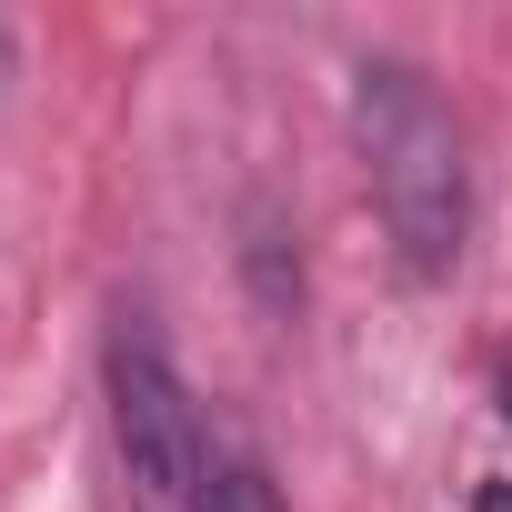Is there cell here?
I'll list each match as a JSON object with an SVG mask.
<instances>
[{"mask_svg": "<svg viewBox=\"0 0 512 512\" xmlns=\"http://www.w3.org/2000/svg\"><path fill=\"white\" fill-rule=\"evenodd\" d=\"M352 151H362V181H372V211L402 251V272L452 282L472 241V151L422 61L372 51L352 71Z\"/></svg>", "mask_w": 512, "mask_h": 512, "instance_id": "6da1fadb", "label": "cell"}, {"mask_svg": "<svg viewBox=\"0 0 512 512\" xmlns=\"http://www.w3.org/2000/svg\"><path fill=\"white\" fill-rule=\"evenodd\" d=\"M101 402H111V452H121V472L141 482V502L191 512L201 482H211V462H221V442H211V422H201V402H191L171 342H161L141 312H121L111 342H101Z\"/></svg>", "mask_w": 512, "mask_h": 512, "instance_id": "7a4b0ae2", "label": "cell"}, {"mask_svg": "<svg viewBox=\"0 0 512 512\" xmlns=\"http://www.w3.org/2000/svg\"><path fill=\"white\" fill-rule=\"evenodd\" d=\"M241 272H251V302H262L272 322L302 312V251H292L282 211H251V221H241Z\"/></svg>", "mask_w": 512, "mask_h": 512, "instance_id": "3957f363", "label": "cell"}, {"mask_svg": "<svg viewBox=\"0 0 512 512\" xmlns=\"http://www.w3.org/2000/svg\"><path fill=\"white\" fill-rule=\"evenodd\" d=\"M191 512H282V482H272V462H262V452H221Z\"/></svg>", "mask_w": 512, "mask_h": 512, "instance_id": "277c9868", "label": "cell"}, {"mask_svg": "<svg viewBox=\"0 0 512 512\" xmlns=\"http://www.w3.org/2000/svg\"><path fill=\"white\" fill-rule=\"evenodd\" d=\"M472 512H512V472H482L472 482Z\"/></svg>", "mask_w": 512, "mask_h": 512, "instance_id": "5b68a950", "label": "cell"}, {"mask_svg": "<svg viewBox=\"0 0 512 512\" xmlns=\"http://www.w3.org/2000/svg\"><path fill=\"white\" fill-rule=\"evenodd\" d=\"M11 51H21V41H11V21H0V71H11Z\"/></svg>", "mask_w": 512, "mask_h": 512, "instance_id": "8992f818", "label": "cell"}]
</instances>
